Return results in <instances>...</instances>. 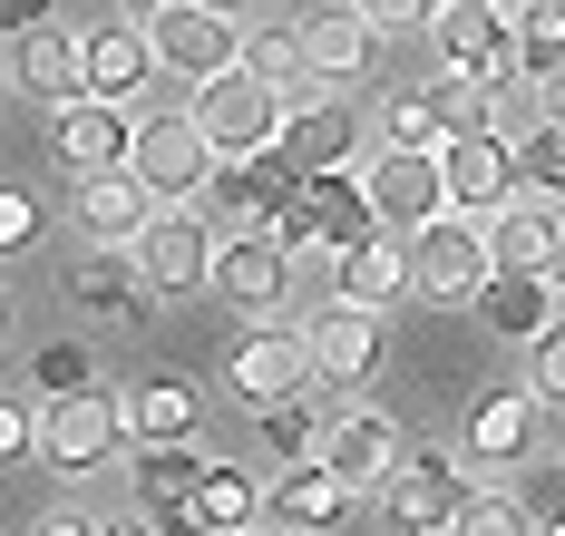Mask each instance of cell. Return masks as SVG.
I'll return each instance as SVG.
<instances>
[{"label": "cell", "mask_w": 565, "mask_h": 536, "mask_svg": "<svg viewBox=\"0 0 565 536\" xmlns=\"http://www.w3.org/2000/svg\"><path fill=\"white\" fill-rule=\"evenodd\" d=\"M292 88H274V78H254V68H225V78H205L195 88V127L215 137V157H274L282 127H292V108H282Z\"/></svg>", "instance_id": "6da1fadb"}, {"label": "cell", "mask_w": 565, "mask_h": 536, "mask_svg": "<svg viewBox=\"0 0 565 536\" xmlns=\"http://www.w3.org/2000/svg\"><path fill=\"white\" fill-rule=\"evenodd\" d=\"M429 40H439V68H458V78H488V88L526 78V60H516V0H439Z\"/></svg>", "instance_id": "7a4b0ae2"}, {"label": "cell", "mask_w": 565, "mask_h": 536, "mask_svg": "<svg viewBox=\"0 0 565 536\" xmlns=\"http://www.w3.org/2000/svg\"><path fill=\"white\" fill-rule=\"evenodd\" d=\"M127 449H137V439H127V400H108V390L50 400V419H40V459H50L58 478H108Z\"/></svg>", "instance_id": "3957f363"}, {"label": "cell", "mask_w": 565, "mask_h": 536, "mask_svg": "<svg viewBox=\"0 0 565 536\" xmlns=\"http://www.w3.org/2000/svg\"><path fill=\"white\" fill-rule=\"evenodd\" d=\"M147 40H157L167 78H185V88H205V78L244 68V20L215 10V0H167V10L147 20Z\"/></svg>", "instance_id": "277c9868"}, {"label": "cell", "mask_w": 565, "mask_h": 536, "mask_svg": "<svg viewBox=\"0 0 565 536\" xmlns=\"http://www.w3.org/2000/svg\"><path fill=\"white\" fill-rule=\"evenodd\" d=\"M409 264H419V293L429 302H478L498 283V244H488V215H439V225H419L409 235Z\"/></svg>", "instance_id": "5b68a950"}, {"label": "cell", "mask_w": 565, "mask_h": 536, "mask_svg": "<svg viewBox=\"0 0 565 536\" xmlns=\"http://www.w3.org/2000/svg\"><path fill=\"white\" fill-rule=\"evenodd\" d=\"M215 254H225V235H215V215H205V205H157V225L137 235V264H147L157 302L215 293Z\"/></svg>", "instance_id": "8992f818"}, {"label": "cell", "mask_w": 565, "mask_h": 536, "mask_svg": "<svg viewBox=\"0 0 565 536\" xmlns=\"http://www.w3.org/2000/svg\"><path fill=\"white\" fill-rule=\"evenodd\" d=\"M127 167L157 185V205H195L225 157H215V137L195 127V108H167V118H137V157H127Z\"/></svg>", "instance_id": "52a82bcc"}, {"label": "cell", "mask_w": 565, "mask_h": 536, "mask_svg": "<svg viewBox=\"0 0 565 536\" xmlns=\"http://www.w3.org/2000/svg\"><path fill=\"white\" fill-rule=\"evenodd\" d=\"M439 167H449V205L458 215H498L526 195V157H516L508 127H458L449 147H439Z\"/></svg>", "instance_id": "ba28073f"}, {"label": "cell", "mask_w": 565, "mask_h": 536, "mask_svg": "<svg viewBox=\"0 0 565 536\" xmlns=\"http://www.w3.org/2000/svg\"><path fill=\"white\" fill-rule=\"evenodd\" d=\"M274 225H282L292 254H332V244H351L361 225H381V215H371V185L351 176V167H332V176H302V185H292Z\"/></svg>", "instance_id": "9c48e42d"}, {"label": "cell", "mask_w": 565, "mask_h": 536, "mask_svg": "<svg viewBox=\"0 0 565 536\" xmlns=\"http://www.w3.org/2000/svg\"><path fill=\"white\" fill-rule=\"evenodd\" d=\"M536 419H546V400L516 380V390H478V410H468V429H458V459H468V478H516L526 459H536Z\"/></svg>", "instance_id": "30bf717a"}, {"label": "cell", "mask_w": 565, "mask_h": 536, "mask_svg": "<svg viewBox=\"0 0 565 536\" xmlns=\"http://www.w3.org/2000/svg\"><path fill=\"white\" fill-rule=\"evenodd\" d=\"M50 157L68 167V176H108V167H127L137 157V108L127 98H68V108H50Z\"/></svg>", "instance_id": "8fae6325"}, {"label": "cell", "mask_w": 565, "mask_h": 536, "mask_svg": "<svg viewBox=\"0 0 565 536\" xmlns=\"http://www.w3.org/2000/svg\"><path fill=\"white\" fill-rule=\"evenodd\" d=\"M419 293V264H409V235L391 225H361L351 244H332V302H361V312H391V302Z\"/></svg>", "instance_id": "7c38bea8"}, {"label": "cell", "mask_w": 565, "mask_h": 536, "mask_svg": "<svg viewBox=\"0 0 565 536\" xmlns=\"http://www.w3.org/2000/svg\"><path fill=\"white\" fill-rule=\"evenodd\" d=\"M361 185H371V215H381L391 235H419V225L449 215V167H439L429 147H381Z\"/></svg>", "instance_id": "4fadbf2b"}, {"label": "cell", "mask_w": 565, "mask_h": 536, "mask_svg": "<svg viewBox=\"0 0 565 536\" xmlns=\"http://www.w3.org/2000/svg\"><path fill=\"white\" fill-rule=\"evenodd\" d=\"M381 50H391V30H381L361 0L302 10V60H312V78H322V88H361V78L381 68Z\"/></svg>", "instance_id": "5bb4252c"}, {"label": "cell", "mask_w": 565, "mask_h": 536, "mask_svg": "<svg viewBox=\"0 0 565 536\" xmlns=\"http://www.w3.org/2000/svg\"><path fill=\"white\" fill-rule=\"evenodd\" d=\"M302 342H312V361H322V380H332V390H371V380H381V352H391V312L322 302V312L302 322Z\"/></svg>", "instance_id": "9a60e30c"}, {"label": "cell", "mask_w": 565, "mask_h": 536, "mask_svg": "<svg viewBox=\"0 0 565 536\" xmlns=\"http://www.w3.org/2000/svg\"><path fill=\"white\" fill-rule=\"evenodd\" d=\"M322 459L371 497V487H391V478H399L409 429H399V410H381V400H351V410H332V429H322Z\"/></svg>", "instance_id": "2e32d148"}, {"label": "cell", "mask_w": 565, "mask_h": 536, "mask_svg": "<svg viewBox=\"0 0 565 536\" xmlns=\"http://www.w3.org/2000/svg\"><path fill=\"white\" fill-rule=\"evenodd\" d=\"M282 293H292V244H282V225H234L225 254H215V302H234V312H282Z\"/></svg>", "instance_id": "e0dca14e"}, {"label": "cell", "mask_w": 565, "mask_h": 536, "mask_svg": "<svg viewBox=\"0 0 565 536\" xmlns=\"http://www.w3.org/2000/svg\"><path fill=\"white\" fill-rule=\"evenodd\" d=\"M381 507H391L409 536H449V517L468 507V459H449V449H409L399 478L381 487Z\"/></svg>", "instance_id": "ac0fdd59"}, {"label": "cell", "mask_w": 565, "mask_h": 536, "mask_svg": "<svg viewBox=\"0 0 565 536\" xmlns=\"http://www.w3.org/2000/svg\"><path fill=\"white\" fill-rule=\"evenodd\" d=\"M312 380H322V361H312V342H302V322H292V332H244V342L225 352V390H244L254 410L312 390Z\"/></svg>", "instance_id": "d6986e66"}, {"label": "cell", "mask_w": 565, "mask_h": 536, "mask_svg": "<svg viewBox=\"0 0 565 536\" xmlns=\"http://www.w3.org/2000/svg\"><path fill=\"white\" fill-rule=\"evenodd\" d=\"M68 225H78L88 244H137L147 225H157V185L137 176V167L78 176V195H68Z\"/></svg>", "instance_id": "ffe728a7"}, {"label": "cell", "mask_w": 565, "mask_h": 536, "mask_svg": "<svg viewBox=\"0 0 565 536\" xmlns=\"http://www.w3.org/2000/svg\"><path fill=\"white\" fill-rule=\"evenodd\" d=\"M68 302L88 312V322H137L147 302H157V283H147V264H137V244H98L78 274H68Z\"/></svg>", "instance_id": "44dd1931"}, {"label": "cell", "mask_w": 565, "mask_h": 536, "mask_svg": "<svg viewBox=\"0 0 565 536\" xmlns=\"http://www.w3.org/2000/svg\"><path fill=\"white\" fill-rule=\"evenodd\" d=\"M351 507H361V487H351L332 459H302V469H282V487H274V527L282 536H332Z\"/></svg>", "instance_id": "7402d4cb"}, {"label": "cell", "mask_w": 565, "mask_h": 536, "mask_svg": "<svg viewBox=\"0 0 565 536\" xmlns=\"http://www.w3.org/2000/svg\"><path fill=\"white\" fill-rule=\"evenodd\" d=\"M282 157H292L302 176H332V167L361 157V118H351L341 98H322V78L302 88V108H292V127H282Z\"/></svg>", "instance_id": "603a6c76"}, {"label": "cell", "mask_w": 565, "mask_h": 536, "mask_svg": "<svg viewBox=\"0 0 565 536\" xmlns=\"http://www.w3.org/2000/svg\"><path fill=\"white\" fill-rule=\"evenodd\" d=\"M488 244H498V274H546V264H556V244H565V205L526 185L516 205L488 215Z\"/></svg>", "instance_id": "cb8c5ba5"}, {"label": "cell", "mask_w": 565, "mask_h": 536, "mask_svg": "<svg viewBox=\"0 0 565 536\" xmlns=\"http://www.w3.org/2000/svg\"><path fill=\"white\" fill-rule=\"evenodd\" d=\"M292 185H302V167H292L282 147L274 157H234V167H215V215H225V235L234 225H274Z\"/></svg>", "instance_id": "d4e9b609"}, {"label": "cell", "mask_w": 565, "mask_h": 536, "mask_svg": "<svg viewBox=\"0 0 565 536\" xmlns=\"http://www.w3.org/2000/svg\"><path fill=\"white\" fill-rule=\"evenodd\" d=\"M10 60H20V88L30 98H50V108H68V98H88V30H30V40H10Z\"/></svg>", "instance_id": "484cf974"}, {"label": "cell", "mask_w": 565, "mask_h": 536, "mask_svg": "<svg viewBox=\"0 0 565 536\" xmlns=\"http://www.w3.org/2000/svg\"><path fill=\"white\" fill-rule=\"evenodd\" d=\"M157 68L167 60H157L147 20H98V30H88V88H98V98H137Z\"/></svg>", "instance_id": "4316f807"}, {"label": "cell", "mask_w": 565, "mask_h": 536, "mask_svg": "<svg viewBox=\"0 0 565 536\" xmlns=\"http://www.w3.org/2000/svg\"><path fill=\"white\" fill-rule=\"evenodd\" d=\"M117 400H127V439H137V449H147V439H195V410H205V390L175 380V371L137 380V390H117Z\"/></svg>", "instance_id": "83f0119b"}, {"label": "cell", "mask_w": 565, "mask_h": 536, "mask_svg": "<svg viewBox=\"0 0 565 536\" xmlns=\"http://www.w3.org/2000/svg\"><path fill=\"white\" fill-rule=\"evenodd\" d=\"M556 312H565V302H556V283H546V274H498V283L478 293V322H488L498 342H536Z\"/></svg>", "instance_id": "f1b7e54d"}, {"label": "cell", "mask_w": 565, "mask_h": 536, "mask_svg": "<svg viewBox=\"0 0 565 536\" xmlns=\"http://www.w3.org/2000/svg\"><path fill=\"white\" fill-rule=\"evenodd\" d=\"M205 469H215V459H205L195 439H147V449L127 459V478H137V507H185Z\"/></svg>", "instance_id": "f546056e"}, {"label": "cell", "mask_w": 565, "mask_h": 536, "mask_svg": "<svg viewBox=\"0 0 565 536\" xmlns=\"http://www.w3.org/2000/svg\"><path fill=\"white\" fill-rule=\"evenodd\" d=\"M322 429H332V410H312V390H292V400H264V410H254V439H264V459H282V469L322 459Z\"/></svg>", "instance_id": "4dcf8cb0"}, {"label": "cell", "mask_w": 565, "mask_h": 536, "mask_svg": "<svg viewBox=\"0 0 565 536\" xmlns=\"http://www.w3.org/2000/svg\"><path fill=\"white\" fill-rule=\"evenodd\" d=\"M458 137V118H449V98L439 88H399V98H381V147H449Z\"/></svg>", "instance_id": "1f68e13d"}, {"label": "cell", "mask_w": 565, "mask_h": 536, "mask_svg": "<svg viewBox=\"0 0 565 536\" xmlns=\"http://www.w3.org/2000/svg\"><path fill=\"white\" fill-rule=\"evenodd\" d=\"M516 60H526V78L565 68V0H516Z\"/></svg>", "instance_id": "d6a6232c"}, {"label": "cell", "mask_w": 565, "mask_h": 536, "mask_svg": "<svg viewBox=\"0 0 565 536\" xmlns=\"http://www.w3.org/2000/svg\"><path fill=\"white\" fill-rule=\"evenodd\" d=\"M30 390H40V400H78V390H98L88 342H40V352H30Z\"/></svg>", "instance_id": "836d02e7"}, {"label": "cell", "mask_w": 565, "mask_h": 536, "mask_svg": "<svg viewBox=\"0 0 565 536\" xmlns=\"http://www.w3.org/2000/svg\"><path fill=\"white\" fill-rule=\"evenodd\" d=\"M244 68L274 78V88H312V60H302V20L292 30H244Z\"/></svg>", "instance_id": "e575fe53"}, {"label": "cell", "mask_w": 565, "mask_h": 536, "mask_svg": "<svg viewBox=\"0 0 565 536\" xmlns=\"http://www.w3.org/2000/svg\"><path fill=\"white\" fill-rule=\"evenodd\" d=\"M449 536H536V517H526V497H508V487H468V507L449 517Z\"/></svg>", "instance_id": "d590c367"}, {"label": "cell", "mask_w": 565, "mask_h": 536, "mask_svg": "<svg viewBox=\"0 0 565 536\" xmlns=\"http://www.w3.org/2000/svg\"><path fill=\"white\" fill-rule=\"evenodd\" d=\"M516 157H526V185L565 205V127H556V118H536L526 137H516Z\"/></svg>", "instance_id": "8d00e7d4"}, {"label": "cell", "mask_w": 565, "mask_h": 536, "mask_svg": "<svg viewBox=\"0 0 565 536\" xmlns=\"http://www.w3.org/2000/svg\"><path fill=\"white\" fill-rule=\"evenodd\" d=\"M526 390H536L546 410H565V312L536 332V342H526Z\"/></svg>", "instance_id": "74e56055"}, {"label": "cell", "mask_w": 565, "mask_h": 536, "mask_svg": "<svg viewBox=\"0 0 565 536\" xmlns=\"http://www.w3.org/2000/svg\"><path fill=\"white\" fill-rule=\"evenodd\" d=\"M30 235H40V195H30V185H10V195H0V244H10V254H30Z\"/></svg>", "instance_id": "f35d334b"}, {"label": "cell", "mask_w": 565, "mask_h": 536, "mask_svg": "<svg viewBox=\"0 0 565 536\" xmlns=\"http://www.w3.org/2000/svg\"><path fill=\"white\" fill-rule=\"evenodd\" d=\"M361 10H371V20H381V30H429V20H439V0H361Z\"/></svg>", "instance_id": "ab89813d"}, {"label": "cell", "mask_w": 565, "mask_h": 536, "mask_svg": "<svg viewBox=\"0 0 565 536\" xmlns=\"http://www.w3.org/2000/svg\"><path fill=\"white\" fill-rule=\"evenodd\" d=\"M0 20H10V40H30V30H50V0H0Z\"/></svg>", "instance_id": "60d3db41"}, {"label": "cell", "mask_w": 565, "mask_h": 536, "mask_svg": "<svg viewBox=\"0 0 565 536\" xmlns=\"http://www.w3.org/2000/svg\"><path fill=\"white\" fill-rule=\"evenodd\" d=\"M30 536H108V527H98V517H78V507H58V517H40Z\"/></svg>", "instance_id": "b9f144b4"}, {"label": "cell", "mask_w": 565, "mask_h": 536, "mask_svg": "<svg viewBox=\"0 0 565 536\" xmlns=\"http://www.w3.org/2000/svg\"><path fill=\"white\" fill-rule=\"evenodd\" d=\"M536 108H546V118L565 127V68H556V78H536Z\"/></svg>", "instance_id": "7bdbcfd3"}, {"label": "cell", "mask_w": 565, "mask_h": 536, "mask_svg": "<svg viewBox=\"0 0 565 536\" xmlns=\"http://www.w3.org/2000/svg\"><path fill=\"white\" fill-rule=\"evenodd\" d=\"M117 10H127V20H157V10H167V0H117Z\"/></svg>", "instance_id": "ee69618b"}, {"label": "cell", "mask_w": 565, "mask_h": 536, "mask_svg": "<svg viewBox=\"0 0 565 536\" xmlns=\"http://www.w3.org/2000/svg\"><path fill=\"white\" fill-rule=\"evenodd\" d=\"M546 283H556V302H565V244H556V264H546Z\"/></svg>", "instance_id": "f6af8a7d"}, {"label": "cell", "mask_w": 565, "mask_h": 536, "mask_svg": "<svg viewBox=\"0 0 565 536\" xmlns=\"http://www.w3.org/2000/svg\"><path fill=\"white\" fill-rule=\"evenodd\" d=\"M536 536H565V507H556V517H536Z\"/></svg>", "instance_id": "bcb514c9"}, {"label": "cell", "mask_w": 565, "mask_h": 536, "mask_svg": "<svg viewBox=\"0 0 565 536\" xmlns=\"http://www.w3.org/2000/svg\"><path fill=\"white\" fill-rule=\"evenodd\" d=\"M108 536H167V527H137V517H127V527H108Z\"/></svg>", "instance_id": "7dc6e473"}, {"label": "cell", "mask_w": 565, "mask_h": 536, "mask_svg": "<svg viewBox=\"0 0 565 536\" xmlns=\"http://www.w3.org/2000/svg\"><path fill=\"white\" fill-rule=\"evenodd\" d=\"M215 10H234V20H244V10H254V0H215Z\"/></svg>", "instance_id": "c3c4849f"}, {"label": "cell", "mask_w": 565, "mask_h": 536, "mask_svg": "<svg viewBox=\"0 0 565 536\" xmlns=\"http://www.w3.org/2000/svg\"><path fill=\"white\" fill-rule=\"evenodd\" d=\"M254 536H264V527H254Z\"/></svg>", "instance_id": "681fc988"}]
</instances>
